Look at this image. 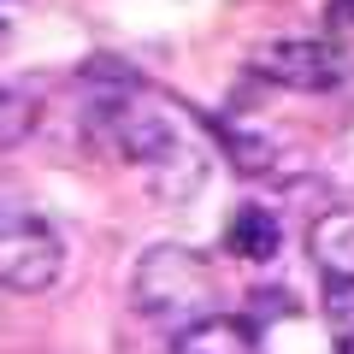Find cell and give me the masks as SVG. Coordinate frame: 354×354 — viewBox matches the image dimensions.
<instances>
[{"label": "cell", "mask_w": 354, "mask_h": 354, "mask_svg": "<svg viewBox=\"0 0 354 354\" xmlns=\"http://www.w3.org/2000/svg\"><path fill=\"white\" fill-rule=\"evenodd\" d=\"M130 301H136V313L160 319L171 337L201 325V319L218 313L213 260L201 248H189V242H153L130 272Z\"/></svg>", "instance_id": "obj_2"}, {"label": "cell", "mask_w": 354, "mask_h": 354, "mask_svg": "<svg viewBox=\"0 0 354 354\" xmlns=\"http://www.w3.org/2000/svg\"><path fill=\"white\" fill-rule=\"evenodd\" d=\"M0 30H6V12H0Z\"/></svg>", "instance_id": "obj_10"}, {"label": "cell", "mask_w": 354, "mask_h": 354, "mask_svg": "<svg viewBox=\"0 0 354 354\" xmlns=\"http://www.w3.org/2000/svg\"><path fill=\"white\" fill-rule=\"evenodd\" d=\"M313 260L325 266V272H354V207L325 213L313 225Z\"/></svg>", "instance_id": "obj_8"}, {"label": "cell", "mask_w": 354, "mask_h": 354, "mask_svg": "<svg viewBox=\"0 0 354 354\" xmlns=\"http://www.w3.org/2000/svg\"><path fill=\"white\" fill-rule=\"evenodd\" d=\"M248 71L278 88H295V95H330L348 77V53L325 36H283V41H266L248 59Z\"/></svg>", "instance_id": "obj_4"}, {"label": "cell", "mask_w": 354, "mask_h": 354, "mask_svg": "<svg viewBox=\"0 0 354 354\" xmlns=\"http://www.w3.org/2000/svg\"><path fill=\"white\" fill-rule=\"evenodd\" d=\"M230 254L236 260H248V266H266L272 254H278V218L266 213V207H236V218H230Z\"/></svg>", "instance_id": "obj_6"}, {"label": "cell", "mask_w": 354, "mask_h": 354, "mask_svg": "<svg viewBox=\"0 0 354 354\" xmlns=\"http://www.w3.org/2000/svg\"><path fill=\"white\" fill-rule=\"evenodd\" d=\"M36 113L41 106L30 101L24 88H0V148H18V142L36 130Z\"/></svg>", "instance_id": "obj_9"}, {"label": "cell", "mask_w": 354, "mask_h": 354, "mask_svg": "<svg viewBox=\"0 0 354 354\" xmlns=\"http://www.w3.org/2000/svg\"><path fill=\"white\" fill-rule=\"evenodd\" d=\"M319 307L330 325V354H354V272H325Z\"/></svg>", "instance_id": "obj_7"}, {"label": "cell", "mask_w": 354, "mask_h": 354, "mask_svg": "<svg viewBox=\"0 0 354 354\" xmlns=\"http://www.w3.org/2000/svg\"><path fill=\"white\" fill-rule=\"evenodd\" d=\"M65 272V242L30 201L0 195V290L41 295Z\"/></svg>", "instance_id": "obj_3"}, {"label": "cell", "mask_w": 354, "mask_h": 354, "mask_svg": "<svg viewBox=\"0 0 354 354\" xmlns=\"http://www.w3.org/2000/svg\"><path fill=\"white\" fill-rule=\"evenodd\" d=\"M88 118H95V130L106 136V148H113L124 165L153 171V177H171L177 171V189H183V195L201 183V153H195L183 118L165 113L142 83L88 88ZM165 195H171V183H165Z\"/></svg>", "instance_id": "obj_1"}, {"label": "cell", "mask_w": 354, "mask_h": 354, "mask_svg": "<svg viewBox=\"0 0 354 354\" xmlns=\"http://www.w3.org/2000/svg\"><path fill=\"white\" fill-rule=\"evenodd\" d=\"M171 354H260V337H254L248 319L213 313V319H201V325L177 330V337H171Z\"/></svg>", "instance_id": "obj_5"}]
</instances>
